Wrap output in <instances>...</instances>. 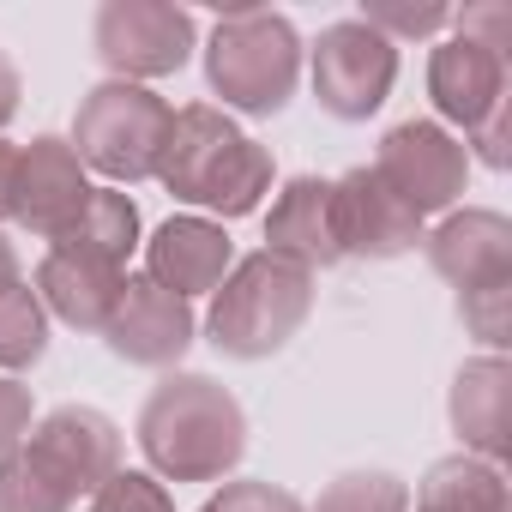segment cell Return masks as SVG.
Returning <instances> with one entry per match:
<instances>
[{
	"instance_id": "obj_1",
	"label": "cell",
	"mask_w": 512,
	"mask_h": 512,
	"mask_svg": "<svg viewBox=\"0 0 512 512\" xmlns=\"http://www.w3.org/2000/svg\"><path fill=\"white\" fill-rule=\"evenodd\" d=\"M151 175L187 205H205L217 217H247L272 193V151L253 145L247 133H235V121L223 109L187 103L169 115V133H163Z\"/></svg>"
},
{
	"instance_id": "obj_2",
	"label": "cell",
	"mask_w": 512,
	"mask_h": 512,
	"mask_svg": "<svg viewBox=\"0 0 512 512\" xmlns=\"http://www.w3.org/2000/svg\"><path fill=\"white\" fill-rule=\"evenodd\" d=\"M247 446L241 404L205 374H169L139 410V452L169 482H217Z\"/></svg>"
},
{
	"instance_id": "obj_3",
	"label": "cell",
	"mask_w": 512,
	"mask_h": 512,
	"mask_svg": "<svg viewBox=\"0 0 512 512\" xmlns=\"http://www.w3.org/2000/svg\"><path fill=\"white\" fill-rule=\"evenodd\" d=\"M308 308H314V272L278 260V253H253V260L229 266V278L211 290L205 332L223 356L260 362L302 332Z\"/></svg>"
},
{
	"instance_id": "obj_4",
	"label": "cell",
	"mask_w": 512,
	"mask_h": 512,
	"mask_svg": "<svg viewBox=\"0 0 512 512\" xmlns=\"http://www.w3.org/2000/svg\"><path fill=\"white\" fill-rule=\"evenodd\" d=\"M211 91L241 115H278L302 79V43L290 19L266 7H229L205 49Z\"/></svg>"
},
{
	"instance_id": "obj_5",
	"label": "cell",
	"mask_w": 512,
	"mask_h": 512,
	"mask_svg": "<svg viewBox=\"0 0 512 512\" xmlns=\"http://www.w3.org/2000/svg\"><path fill=\"white\" fill-rule=\"evenodd\" d=\"M169 115L175 109L157 91L127 85V79H109V85H97L79 103V121H73V139L67 145L79 151V163H91L109 181H145L157 169Z\"/></svg>"
},
{
	"instance_id": "obj_6",
	"label": "cell",
	"mask_w": 512,
	"mask_h": 512,
	"mask_svg": "<svg viewBox=\"0 0 512 512\" xmlns=\"http://www.w3.org/2000/svg\"><path fill=\"white\" fill-rule=\"evenodd\" d=\"M398 79V43L368 31L362 19H338L314 43V97L338 121H368Z\"/></svg>"
},
{
	"instance_id": "obj_7",
	"label": "cell",
	"mask_w": 512,
	"mask_h": 512,
	"mask_svg": "<svg viewBox=\"0 0 512 512\" xmlns=\"http://www.w3.org/2000/svg\"><path fill=\"white\" fill-rule=\"evenodd\" d=\"M97 55L127 85L181 73L193 55V13L169 0H109L97 13Z\"/></svg>"
},
{
	"instance_id": "obj_8",
	"label": "cell",
	"mask_w": 512,
	"mask_h": 512,
	"mask_svg": "<svg viewBox=\"0 0 512 512\" xmlns=\"http://www.w3.org/2000/svg\"><path fill=\"white\" fill-rule=\"evenodd\" d=\"M25 452H31L37 470L79 506V494H97V488L121 470V428H115L103 410L61 404L55 416L37 422V434H25Z\"/></svg>"
},
{
	"instance_id": "obj_9",
	"label": "cell",
	"mask_w": 512,
	"mask_h": 512,
	"mask_svg": "<svg viewBox=\"0 0 512 512\" xmlns=\"http://www.w3.org/2000/svg\"><path fill=\"white\" fill-rule=\"evenodd\" d=\"M464 169H470V151L440 133L434 121H404L380 139V157H374V175L416 211H446L458 193H464Z\"/></svg>"
},
{
	"instance_id": "obj_10",
	"label": "cell",
	"mask_w": 512,
	"mask_h": 512,
	"mask_svg": "<svg viewBox=\"0 0 512 512\" xmlns=\"http://www.w3.org/2000/svg\"><path fill=\"white\" fill-rule=\"evenodd\" d=\"M91 199L85 163L67 139H31L25 151H13V181H7V217L25 223L31 235L55 241Z\"/></svg>"
},
{
	"instance_id": "obj_11",
	"label": "cell",
	"mask_w": 512,
	"mask_h": 512,
	"mask_svg": "<svg viewBox=\"0 0 512 512\" xmlns=\"http://www.w3.org/2000/svg\"><path fill=\"white\" fill-rule=\"evenodd\" d=\"M332 229L338 253H356V260H392L422 241V217L374 169H350L344 181H332Z\"/></svg>"
},
{
	"instance_id": "obj_12",
	"label": "cell",
	"mask_w": 512,
	"mask_h": 512,
	"mask_svg": "<svg viewBox=\"0 0 512 512\" xmlns=\"http://www.w3.org/2000/svg\"><path fill=\"white\" fill-rule=\"evenodd\" d=\"M109 350L121 362H139V368H169L181 362V350L193 344V308L181 296H169L163 284L151 278H127L109 326H103Z\"/></svg>"
},
{
	"instance_id": "obj_13",
	"label": "cell",
	"mask_w": 512,
	"mask_h": 512,
	"mask_svg": "<svg viewBox=\"0 0 512 512\" xmlns=\"http://www.w3.org/2000/svg\"><path fill=\"white\" fill-rule=\"evenodd\" d=\"M428 260L458 296L506 290L512 284V223L500 211H452L428 235Z\"/></svg>"
},
{
	"instance_id": "obj_14",
	"label": "cell",
	"mask_w": 512,
	"mask_h": 512,
	"mask_svg": "<svg viewBox=\"0 0 512 512\" xmlns=\"http://www.w3.org/2000/svg\"><path fill=\"white\" fill-rule=\"evenodd\" d=\"M428 91H434V109L446 121H458L464 133H476L500 103H506V55L500 49H482L476 37H452L434 49L428 61Z\"/></svg>"
},
{
	"instance_id": "obj_15",
	"label": "cell",
	"mask_w": 512,
	"mask_h": 512,
	"mask_svg": "<svg viewBox=\"0 0 512 512\" xmlns=\"http://www.w3.org/2000/svg\"><path fill=\"white\" fill-rule=\"evenodd\" d=\"M235 266V253H229V235L205 217H169L151 247H145V278L163 284L169 296H211Z\"/></svg>"
},
{
	"instance_id": "obj_16",
	"label": "cell",
	"mask_w": 512,
	"mask_h": 512,
	"mask_svg": "<svg viewBox=\"0 0 512 512\" xmlns=\"http://www.w3.org/2000/svg\"><path fill=\"white\" fill-rule=\"evenodd\" d=\"M266 253L302 266V272H320V266H338V229H332V181L320 175H296L272 217H266Z\"/></svg>"
},
{
	"instance_id": "obj_17",
	"label": "cell",
	"mask_w": 512,
	"mask_h": 512,
	"mask_svg": "<svg viewBox=\"0 0 512 512\" xmlns=\"http://www.w3.org/2000/svg\"><path fill=\"white\" fill-rule=\"evenodd\" d=\"M127 290V272L115 266H97V260H79V253H55L49 247V260L37 266V302L43 314L79 326V332H103L115 302Z\"/></svg>"
},
{
	"instance_id": "obj_18",
	"label": "cell",
	"mask_w": 512,
	"mask_h": 512,
	"mask_svg": "<svg viewBox=\"0 0 512 512\" xmlns=\"http://www.w3.org/2000/svg\"><path fill=\"white\" fill-rule=\"evenodd\" d=\"M506 404H512V374L500 356H476L452 380V428L470 458L500 464L506 458Z\"/></svg>"
},
{
	"instance_id": "obj_19",
	"label": "cell",
	"mask_w": 512,
	"mask_h": 512,
	"mask_svg": "<svg viewBox=\"0 0 512 512\" xmlns=\"http://www.w3.org/2000/svg\"><path fill=\"white\" fill-rule=\"evenodd\" d=\"M49 247H55V253H79V260H97V266L127 272V253L139 247V205H133L121 187H91L85 211H79Z\"/></svg>"
},
{
	"instance_id": "obj_20",
	"label": "cell",
	"mask_w": 512,
	"mask_h": 512,
	"mask_svg": "<svg viewBox=\"0 0 512 512\" xmlns=\"http://www.w3.org/2000/svg\"><path fill=\"white\" fill-rule=\"evenodd\" d=\"M416 512H512L506 476H500V464L470 458V452L440 458L416 488Z\"/></svg>"
},
{
	"instance_id": "obj_21",
	"label": "cell",
	"mask_w": 512,
	"mask_h": 512,
	"mask_svg": "<svg viewBox=\"0 0 512 512\" xmlns=\"http://www.w3.org/2000/svg\"><path fill=\"white\" fill-rule=\"evenodd\" d=\"M49 350V314L31 284L0 290V368H31Z\"/></svg>"
},
{
	"instance_id": "obj_22",
	"label": "cell",
	"mask_w": 512,
	"mask_h": 512,
	"mask_svg": "<svg viewBox=\"0 0 512 512\" xmlns=\"http://www.w3.org/2000/svg\"><path fill=\"white\" fill-rule=\"evenodd\" d=\"M0 512H73V500L37 470L25 440L13 452H0Z\"/></svg>"
},
{
	"instance_id": "obj_23",
	"label": "cell",
	"mask_w": 512,
	"mask_h": 512,
	"mask_svg": "<svg viewBox=\"0 0 512 512\" xmlns=\"http://www.w3.org/2000/svg\"><path fill=\"white\" fill-rule=\"evenodd\" d=\"M314 512H410V488L386 470H350L320 494Z\"/></svg>"
},
{
	"instance_id": "obj_24",
	"label": "cell",
	"mask_w": 512,
	"mask_h": 512,
	"mask_svg": "<svg viewBox=\"0 0 512 512\" xmlns=\"http://www.w3.org/2000/svg\"><path fill=\"white\" fill-rule=\"evenodd\" d=\"M362 25H368V31H380L386 43H398V37H434V31H446V25H452V7H434V0H422V7H398V0H368V7H362Z\"/></svg>"
},
{
	"instance_id": "obj_25",
	"label": "cell",
	"mask_w": 512,
	"mask_h": 512,
	"mask_svg": "<svg viewBox=\"0 0 512 512\" xmlns=\"http://www.w3.org/2000/svg\"><path fill=\"white\" fill-rule=\"evenodd\" d=\"M91 512H175V500L163 494V482H157V476L115 470V476L91 494Z\"/></svg>"
},
{
	"instance_id": "obj_26",
	"label": "cell",
	"mask_w": 512,
	"mask_h": 512,
	"mask_svg": "<svg viewBox=\"0 0 512 512\" xmlns=\"http://www.w3.org/2000/svg\"><path fill=\"white\" fill-rule=\"evenodd\" d=\"M199 512H302V500L284 494V488H272V482H229Z\"/></svg>"
},
{
	"instance_id": "obj_27",
	"label": "cell",
	"mask_w": 512,
	"mask_h": 512,
	"mask_svg": "<svg viewBox=\"0 0 512 512\" xmlns=\"http://www.w3.org/2000/svg\"><path fill=\"white\" fill-rule=\"evenodd\" d=\"M458 314L470 320V332L500 350L506 344V290H476V296H458Z\"/></svg>"
},
{
	"instance_id": "obj_28",
	"label": "cell",
	"mask_w": 512,
	"mask_h": 512,
	"mask_svg": "<svg viewBox=\"0 0 512 512\" xmlns=\"http://www.w3.org/2000/svg\"><path fill=\"white\" fill-rule=\"evenodd\" d=\"M31 434V392L0 374V452H13Z\"/></svg>"
},
{
	"instance_id": "obj_29",
	"label": "cell",
	"mask_w": 512,
	"mask_h": 512,
	"mask_svg": "<svg viewBox=\"0 0 512 512\" xmlns=\"http://www.w3.org/2000/svg\"><path fill=\"white\" fill-rule=\"evenodd\" d=\"M13 115H19V67L0 55V127H7Z\"/></svg>"
},
{
	"instance_id": "obj_30",
	"label": "cell",
	"mask_w": 512,
	"mask_h": 512,
	"mask_svg": "<svg viewBox=\"0 0 512 512\" xmlns=\"http://www.w3.org/2000/svg\"><path fill=\"white\" fill-rule=\"evenodd\" d=\"M13 284H25V278H19V247L0 241V290H13Z\"/></svg>"
},
{
	"instance_id": "obj_31",
	"label": "cell",
	"mask_w": 512,
	"mask_h": 512,
	"mask_svg": "<svg viewBox=\"0 0 512 512\" xmlns=\"http://www.w3.org/2000/svg\"><path fill=\"white\" fill-rule=\"evenodd\" d=\"M7 181H13V145H0V217H7Z\"/></svg>"
}]
</instances>
